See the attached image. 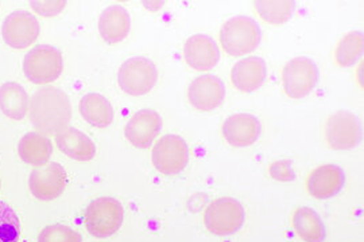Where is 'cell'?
<instances>
[{
    "label": "cell",
    "instance_id": "2e32d148",
    "mask_svg": "<svg viewBox=\"0 0 364 242\" xmlns=\"http://www.w3.org/2000/svg\"><path fill=\"white\" fill-rule=\"evenodd\" d=\"M259 135V120L250 114L230 116L223 124V136L234 147H248L258 141Z\"/></svg>",
    "mask_w": 364,
    "mask_h": 242
},
{
    "label": "cell",
    "instance_id": "52a82bcc",
    "mask_svg": "<svg viewBox=\"0 0 364 242\" xmlns=\"http://www.w3.org/2000/svg\"><path fill=\"white\" fill-rule=\"evenodd\" d=\"M282 82L290 99L306 97L318 82L317 65L306 57L293 58L282 70Z\"/></svg>",
    "mask_w": 364,
    "mask_h": 242
},
{
    "label": "cell",
    "instance_id": "5b68a950",
    "mask_svg": "<svg viewBox=\"0 0 364 242\" xmlns=\"http://www.w3.org/2000/svg\"><path fill=\"white\" fill-rule=\"evenodd\" d=\"M158 70L151 60L134 57L119 67L117 82L123 92L131 96H144L156 87Z\"/></svg>",
    "mask_w": 364,
    "mask_h": 242
},
{
    "label": "cell",
    "instance_id": "e0dca14e",
    "mask_svg": "<svg viewBox=\"0 0 364 242\" xmlns=\"http://www.w3.org/2000/svg\"><path fill=\"white\" fill-rule=\"evenodd\" d=\"M266 78V64L260 57H248L234 65L231 72L232 85L245 93L259 89Z\"/></svg>",
    "mask_w": 364,
    "mask_h": 242
},
{
    "label": "cell",
    "instance_id": "ffe728a7",
    "mask_svg": "<svg viewBox=\"0 0 364 242\" xmlns=\"http://www.w3.org/2000/svg\"><path fill=\"white\" fill-rule=\"evenodd\" d=\"M80 114L92 127H108L114 121V108L111 102L97 93L85 94L81 99Z\"/></svg>",
    "mask_w": 364,
    "mask_h": 242
},
{
    "label": "cell",
    "instance_id": "30bf717a",
    "mask_svg": "<svg viewBox=\"0 0 364 242\" xmlns=\"http://www.w3.org/2000/svg\"><path fill=\"white\" fill-rule=\"evenodd\" d=\"M1 35L4 42L13 49H26L38 38V21L33 13L23 10L14 11L3 22Z\"/></svg>",
    "mask_w": 364,
    "mask_h": 242
},
{
    "label": "cell",
    "instance_id": "ba28073f",
    "mask_svg": "<svg viewBox=\"0 0 364 242\" xmlns=\"http://www.w3.org/2000/svg\"><path fill=\"white\" fill-rule=\"evenodd\" d=\"M151 159L159 172L176 175L181 172L189 162L188 144L177 135H166L156 141Z\"/></svg>",
    "mask_w": 364,
    "mask_h": 242
},
{
    "label": "cell",
    "instance_id": "7c38bea8",
    "mask_svg": "<svg viewBox=\"0 0 364 242\" xmlns=\"http://www.w3.org/2000/svg\"><path fill=\"white\" fill-rule=\"evenodd\" d=\"M161 128L162 119L159 114L151 109H142L131 117L124 129V135L134 147L146 150L151 147Z\"/></svg>",
    "mask_w": 364,
    "mask_h": 242
},
{
    "label": "cell",
    "instance_id": "277c9868",
    "mask_svg": "<svg viewBox=\"0 0 364 242\" xmlns=\"http://www.w3.org/2000/svg\"><path fill=\"white\" fill-rule=\"evenodd\" d=\"M64 69L63 54L49 45H38L27 53L23 61V72L28 81L42 85L55 81Z\"/></svg>",
    "mask_w": 364,
    "mask_h": 242
},
{
    "label": "cell",
    "instance_id": "d6986e66",
    "mask_svg": "<svg viewBox=\"0 0 364 242\" xmlns=\"http://www.w3.org/2000/svg\"><path fill=\"white\" fill-rule=\"evenodd\" d=\"M55 143L60 151L78 162L92 160L96 155L93 141L76 128L66 127L55 135Z\"/></svg>",
    "mask_w": 364,
    "mask_h": 242
},
{
    "label": "cell",
    "instance_id": "8fae6325",
    "mask_svg": "<svg viewBox=\"0 0 364 242\" xmlns=\"http://www.w3.org/2000/svg\"><path fill=\"white\" fill-rule=\"evenodd\" d=\"M28 186L31 194L39 201H53L65 190V168L60 163L37 167L30 174Z\"/></svg>",
    "mask_w": 364,
    "mask_h": 242
},
{
    "label": "cell",
    "instance_id": "484cf974",
    "mask_svg": "<svg viewBox=\"0 0 364 242\" xmlns=\"http://www.w3.org/2000/svg\"><path fill=\"white\" fill-rule=\"evenodd\" d=\"M21 222L13 209L0 201V242H18Z\"/></svg>",
    "mask_w": 364,
    "mask_h": 242
},
{
    "label": "cell",
    "instance_id": "4316f807",
    "mask_svg": "<svg viewBox=\"0 0 364 242\" xmlns=\"http://www.w3.org/2000/svg\"><path fill=\"white\" fill-rule=\"evenodd\" d=\"M38 242H82V237L76 230L61 224H55L46 226L41 231Z\"/></svg>",
    "mask_w": 364,
    "mask_h": 242
},
{
    "label": "cell",
    "instance_id": "44dd1931",
    "mask_svg": "<svg viewBox=\"0 0 364 242\" xmlns=\"http://www.w3.org/2000/svg\"><path fill=\"white\" fill-rule=\"evenodd\" d=\"M18 153L21 159L27 165L34 167L45 166L52 156V141L43 135L30 132L19 141Z\"/></svg>",
    "mask_w": 364,
    "mask_h": 242
},
{
    "label": "cell",
    "instance_id": "7a4b0ae2",
    "mask_svg": "<svg viewBox=\"0 0 364 242\" xmlns=\"http://www.w3.org/2000/svg\"><path fill=\"white\" fill-rule=\"evenodd\" d=\"M260 39L259 25L250 16H234L221 27V46L232 57L245 55L255 50L259 46Z\"/></svg>",
    "mask_w": 364,
    "mask_h": 242
},
{
    "label": "cell",
    "instance_id": "9a60e30c",
    "mask_svg": "<svg viewBox=\"0 0 364 242\" xmlns=\"http://www.w3.org/2000/svg\"><path fill=\"white\" fill-rule=\"evenodd\" d=\"M344 183V171L336 165H326L313 170L306 182V187L314 198L328 199L341 192Z\"/></svg>",
    "mask_w": 364,
    "mask_h": 242
},
{
    "label": "cell",
    "instance_id": "6da1fadb",
    "mask_svg": "<svg viewBox=\"0 0 364 242\" xmlns=\"http://www.w3.org/2000/svg\"><path fill=\"white\" fill-rule=\"evenodd\" d=\"M30 121L42 135H57L65 129L72 117V105L64 90L45 87L33 94Z\"/></svg>",
    "mask_w": 364,
    "mask_h": 242
},
{
    "label": "cell",
    "instance_id": "7402d4cb",
    "mask_svg": "<svg viewBox=\"0 0 364 242\" xmlns=\"http://www.w3.org/2000/svg\"><path fill=\"white\" fill-rule=\"evenodd\" d=\"M28 94L16 82H6L0 87V111L11 120H22L28 111Z\"/></svg>",
    "mask_w": 364,
    "mask_h": 242
},
{
    "label": "cell",
    "instance_id": "4fadbf2b",
    "mask_svg": "<svg viewBox=\"0 0 364 242\" xmlns=\"http://www.w3.org/2000/svg\"><path fill=\"white\" fill-rule=\"evenodd\" d=\"M188 97L196 109L209 112L220 106L225 97V88L219 77L204 75L197 77L189 85Z\"/></svg>",
    "mask_w": 364,
    "mask_h": 242
},
{
    "label": "cell",
    "instance_id": "9c48e42d",
    "mask_svg": "<svg viewBox=\"0 0 364 242\" xmlns=\"http://www.w3.org/2000/svg\"><path fill=\"white\" fill-rule=\"evenodd\" d=\"M328 144L333 150H351L362 141V124L356 115L340 111L329 116L326 126Z\"/></svg>",
    "mask_w": 364,
    "mask_h": 242
},
{
    "label": "cell",
    "instance_id": "5bb4252c",
    "mask_svg": "<svg viewBox=\"0 0 364 242\" xmlns=\"http://www.w3.org/2000/svg\"><path fill=\"white\" fill-rule=\"evenodd\" d=\"M183 58L192 69L205 72L218 65L220 60V50L218 43L208 35L196 34L185 42Z\"/></svg>",
    "mask_w": 364,
    "mask_h": 242
},
{
    "label": "cell",
    "instance_id": "cb8c5ba5",
    "mask_svg": "<svg viewBox=\"0 0 364 242\" xmlns=\"http://www.w3.org/2000/svg\"><path fill=\"white\" fill-rule=\"evenodd\" d=\"M254 6L260 18L272 25L287 23L296 10V3L290 0H262L255 1Z\"/></svg>",
    "mask_w": 364,
    "mask_h": 242
},
{
    "label": "cell",
    "instance_id": "ac0fdd59",
    "mask_svg": "<svg viewBox=\"0 0 364 242\" xmlns=\"http://www.w3.org/2000/svg\"><path fill=\"white\" fill-rule=\"evenodd\" d=\"M130 28V13L122 6L115 4L105 9L99 18V33L109 45H115L127 38Z\"/></svg>",
    "mask_w": 364,
    "mask_h": 242
},
{
    "label": "cell",
    "instance_id": "603a6c76",
    "mask_svg": "<svg viewBox=\"0 0 364 242\" xmlns=\"http://www.w3.org/2000/svg\"><path fill=\"white\" fill-rule=\"evenodd\" d=\"M293 228L305 242H324L326 226L320 216L311 207H299L293 214Z\"/></svg>",
    "mask_w": 364,
    "mask_h": 242
},
{
    "label": "cell",
    "instance_id": "d4e9b609",
    "mask_svg": "<svg viewBox=\"0 0 364 242\" xmlns=\"http://www.w3.org/2000/svg\"><path fill=\"white\" fill-rule=\"evenodd\" d=\"M364 39L362 31L348 33L338 42L336 48V62L341 67H350L356 64L363 54Z\"/></svg>",
    "mask_w": 364,
    "mask_h": 242
},
{
    "label": "cell",
    "instance_id": "3957f363",
    "mask_svg": "<svg viewBox=\"0 0 364 242\" xmlns=\"http://www.w3.org/2000/svg\"><path fill=\"white\" fill-rule=\"evenodd\" d=\"M123 206L109 197L92 201L85 210V228L96 238H108L114 236L123 224Z\"/></svg>",
    "mask_w": 364,
    "mask_h": 242
},
{
    "label": "cell",
    "instance_id": "8992f818",
    "mask_svg": "<svg viewBox=\"0 0 364 242\" xmlns=\"http://www.w3.org/2000/svg\"><path fill=\"white\" fill-rule=\"evenodd\" d=\"M245 209L234 198H219L209 204L204 214L205 228L216 236H231L243 226Z\"/></svg>",
    "mask_w": 364,
    "mask_h": 242
},
{
    "label": "cell",
    "instance_id": "f1b7e54d",
    "mask_svg": "<svg viewBox=\"0 0 364 242\" xmlns=\"http://www.w3.org/2000/svg\"><path fill=\"white\" fill-rule=\"evenodd\" d=\"M31 7L43 16H54L61 13L66 6L65 1H31Z\"/></svg>",
    "mask_w": 364,
    "mask_h": 242
},
{
    "label": "cell",
    "instance_id": "83f0119b",
    "mask_svg": "<svg viewBox=\"0 0 364 242\" xmlns=\"http://www.w3.org/2000/svg\"><path fill=\"white\" fill-rule=\"evenodd\" d=\"M270 175L275 180H281V182H291L296 179V174L291 168V163L289 160H278L274 162L270 166Z\"/></svg>",
    "mask_w": 364,
    "mask_h": 242
}]
</instances>
